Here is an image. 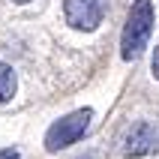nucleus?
Segmentation results:
<instances>
[{
    "mask_svg": "<svg viewBox=\"0 0 159 159\" xmlns=\"http://www.w3.org/2000/svg\"><path fill=\"white\" fill-rule=\"evenodd\" d=\"M90 120H93V111H90V108H78V111L60 117V120L51 123V126H48V132H45V150H48V153H57V150H63V147L75 144L81 135L87 132Z\"/></svg>",
    "mask_w": 159,
    "mask_h": 159,
    "instance_id": "obj_2",
    "label": "nucleus"
},
{
    "mask_svg": "<svg viewBox=\"0 0 159 159\" xmlns=\"http://www.w3.org/2000/svg\"><path fill=\"white\" fill-rule=\"evenodd\" d=\"M15 3H30V0H15Z\"/></svg>",
    "mask_w": 159,
    "mask_h": 159,
    "instance_id": "obj_8",
    "label": "nucleus"
},
{
    "mask_svg": "<svg viewBox=\"0 0 159 159\" xmlns=\"http://www.w3.org/2000/svg\"><path fill=\"white\" fill-rule=\"evenodd\" d=\"M0 156H3V159H18V153H9V150H3Z\"/></svg>",
    "mask_w": 159,
    "mask_h": 159,
    "instance_id": "obj_7",
    "label": "nucleus"
},
{
    "mask_svg": "<svg viewBox=\"0 0 159 159\" xmlns=\"http://www.w3.org/2000/svg\"><path fill=\"white\" fill-rule=\"evenodd\" d=\"M153 150H159V129H153L150 123H135L120 147L123 156H147Z\"/></svg>",
    "mask_w": 159,
    "mask_h": 159,
    "instance_id": "obj_4",
    "label": "nucleus"
},
{
    "mask_svg": "<svg viewBox=\"0 0 159 159\" xmlns=\"http://www.w3.org/2000/svg\"><path fill=\"white\" fill-rule=\"evenodd\" d=\"M150 30H153V3L150 0H135L129 6L126 27H123V36H120V54H123V60H135L147 48Z\"/></svg>",
    "mask_w": 159,
    "mask_h": 159,
    "instance_id": "obj_1",
    "label": "nucleus"
},
{
    "mask_svg": "<svg viewBox=\"0 0 159 159\" xmlns=\"http://www.w3.org/2000/svg\"><path fill=\"white\" fill-rule=\"evenodd\" d=\"M63 15H66V24L75 30H96L105 15V3L102 0H66Z\"/></svg>",
    "mask_w": 159,
    "mask_h": 159,
    "instance_id": "obj_3",
    "label": "nucleus"
},
{
    "mask_svg": "<svg viewBox=\"0 0 159 159\" xmlns=\"http://www.w3.org/2000/svg\"><path fill=\"white\" fill-rule=\"evenodd\" d=\"M15 87H18V78H15V69L9 63L0 60V102H9L15 96Z\"/></svg>",
    "mask_w": 159,
    "mask_h": 159,
    "instance_id": "obj_5",
    "label": "nucleus"
},
{
    "mask_svg": "<svg viewBox=\"0 0 159 159\" xmlns=\"http://www.w3.org/2000/svg\"><path fill=\"white\" fill-rule=\"evenodd\" d=\"M78 159H90V156H78Z\"/></svg>",
    "mask_w": 159,
    "mask_h": 159,
    "instance_id": "obj_9",
    "label": "nucleus"
},
{
    "mask_svg": "<svg viewBox=\"0 0 159 159\" xmlns=\"http://www.w3.org/2000/svg\"><path fill=\"white\" fill-rule=\"evenodd\" d=\"M150 69H153V75L159 78V48L153 51V63H150Z\"/></svg>",
    "mask_w": 159,
    "mask_h": 159,
    "instance_id": "obj_6",
    "label": "nucleus"
}]
</instances>
